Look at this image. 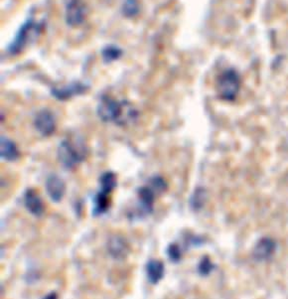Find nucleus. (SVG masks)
<instances>
[{"instance_id": "f257e3e1", "label": "nucleus", "mask_w": 288, "mask_h": 299, "mask_svg": "<svg viewBox=\"0 0 288 299\" xmlns=\"http://www.w3.org/2000/svg\"><path fill=\"white\" fill-rule=\"evenodd\" d=\"M87 150L82 141L64 139L58 146V158L66 169H73L86 159Z\"/></svg>"}, {"instance_id": "f03ea898", "label": "nucleus", "mask_w": 288, "mask_h": 299, "mask_svg": "<svg viewBox=\"0 0 288 299\" xmlns=\"http://www.w3.org/2000/svg\"><path fill=\"white\" fill-rule=\"evenodd\" d=\"M241 88V80L234 70L225 71L218 79L217 90L224 101L231 102L235 98Z\"/></svg>"}, {"instance_id": "7ed1b4c3", "label": "nucleus", "mask_w": 288, "mask_h": 299, "mask_svg": "<svg viewBox=\"0 0 288 299\" xmlns=\"http://www.w3.org/2000/svg\"><path fill=\"white\" fill-rule=\"evenodd\" d=\"M124 101L117 102L115 98L105 95L98 106V115L100 119L106 122H115L118 124L120 120Z\"/></svg>"}, {"instance_id": "20e7f679", "label": "nucleus", "mask_w": 288, "mask_h": 299, "mask_svg": "<svg viewBox=\"0 0 288 299\" xmlns=\"http://www.w3.org/2000/svg\"><path fill=\"white\" fill-rule=\"evenodd\" d=\"M34 125L40 134L43 136H50L56 129L55 117L50 111L42 110L36 115Z\"/></svg>"}, {"instance_id": "39448f33", "label": "nucleus", "mask_w": 288, "mask_h": 299, "mask_svg": "<svg viewBox=\"0 0 288 299\" xmlns=\"http://www.w3.org/2000/svg\"><path fill=\"white\" fill-rule=\"evenodd\" d=\"M108 251L115 260H123L129 253V246L126 239L115 235L108 241Z\"/></svg>"}, {"instance_id": "423d86ee", "label": "nucleus", "mask_w": 288, "mask_h": 299, "mask_svg": "<svg viewBox=\"0 0 288 299\" xmlns=\"http://www.w3.org/2000/svg\"><path fill=\"white\" fill-rule=\"evenodd\" d=\"M65 183L59 176L52 174L46 180V190L53 202H60L65 194Z\"/></svg>"}, {"instance_id": "0eeeda50", "label": "nucleus", "mask_w": 288, "mask_h": 299, "mask_svg": "<svg viewBox=\"0 0 288 299\" xmlns=\"http://www.w3.org/2000/svg\"><path fill=\"white\" fill-rule=\"evenodd\" d=\"M24 205L29 212L36 217H41L44 213V205L39 195L33 190L28 189L24 195Z\"/></svg>"}, {"instance_id": "6e6552de", "label": "nucleus", "mask_w": 288, "mask_h": 299, "mask_svg": "<svg viewBox=\"0 0 288 299\" xmlns=\"http://www.w3.org/2000/svg\"><path fill=\"white\" fill-rule=\"evenodd\" d=\"M274 251H275V242L271 239L263 238L257 243L254 251V255L258 260L263 261V260L269 259L274 253Z\"/></svg>"}, {"instance_id": "1a4fd4ad", "label": "nucleus", "mask_w": 288, "mask_h": 299, "mask_svg": "<svg viewBox=\"0 0 288 299\" xmlns=\"http://www.w3.org/2000/svg\"><path fill=\"white\" fill-rule=\"evenodd\" d=\"M146 275L152 284L158 283L164 275V265L158 260H151L146 265Z\"/></svg>"}, {"instance_id": "9d476101", "label": "nucleus", "mask_w": 288, "mask_h": 299, "mask_svg": "<svg viewBox=\"0 0 288 299\" xmlns=\"http://www.w3.org/2000/svg\"><path fill=\"white\" fill-rule=\"evenodd\" d=\"M155 195L156 193L149 186H143L138 189V198H139L140 208L144 213L149 214L153 211Z\"/></svg>"}, {"instance_id": "9b49d317", "label": "nucleus", "mask_w": 288, "mask_h": 299, "mask_svg": "<svg viewBox=\"0 0 288 299\" xmlns=\"http://www.w3.org/2000/svg\"><path fill=\"white\" fill-rule=\"evenodd\" d=\"M0 154L1 158L6 161H15L19 157V151L15 143L5 136H1Z\"/></svg>"}, {"instance_id": "f8f14e48", "label": "nucleus", "mask_w": 288, "mask_h": 299, "mask_svg": "<svg viewBox=\"0 0 288 299\" xmlns=\"http://www.w3.org/2000/svg\"><path fill=\"white\" fill-rule=\"evenodd\" d=\"M86 87L84 85L81 84H73L70 86H66L64 88L61 89H54L53 90V95L56 96L58 99L64 101V99H68L74 95L80 94L82 92L85 91Z\"/></svg>"}, {"instance_id": "ddd939ff", "label": "nucleus", "mask_w": 288, "mask_h": 299, "mask_svg": "<svg viewBox=\"0 0 288 299\" xmlns=\"http://www.w3.org/2000/svg\"><path fill=\"white\" fill-rule=\"evenodd\" d=\"M83 7L79 1H73L68 7V21L70 24L77 25L83 20Z\"/></svg>"}, {"instance_id": "4468645a", "label": "nucleus", "mask_w": 288, "mask_h": 299, "mask_svg": "<svg viewBox=\"0 0 288 299\" xmlns=\"http://www.w3.org/2000/svg\"><path fill=\"white\" fill-rule=\"evenodd\" d=\"M108 193H105L103 191H100L95 197H94V202H93V215L94 216H100L104 213H106L109 207H110V199H109Z\"/></svg>"}, {"instance_id": "2eb2a0df", "label": "nucleus", "mask_w": 288, "mask_h": 299, "mask_svg": "<svg viewBox=\"0 0 288 299\" xmlns=\"http://www.w3.org/2000/svg\"><path fill=\"white\" fill-rule=\"evenodd\" d=\"M100 183H101V191L111 194L115 190L117 184L116 175L114 172H106L101 176Z\"/></svg>"}, {"instance_id": "dca6fc26", "label": "nucleus", "mask_w": 288, "mask_h": 299, "mask_svg": "<svg viewBox=\"0 0 288 299\" xmlns=\"http://www.w3.org/2000/svg\"><path fill=\"white\" fill-rule=\"evenodd\" d=\"M206 199H207V193H206L205 189L197 188L191 198L192 208L194 210L201 209L206 202Z\"/></svg>"}, {"instance_id": "f3484780", "label": "nucleus", "mask_w": 288, "mask_h": 299, "mask_svg": "<svg viewBox=\"0 0 288 299\" xmlns=\"http://www.w3.org/2000/svg\"><path fill=\"white\" fill-rule=\"evenodd\" d=\"M150 182V185L149 187L156 193V194H160L162 193L163 191H165L167 189V184L166 182L164 181L163 178L159 177V176H156V177H153L152 179L149 181Z\"/></svg>"}, {"instance_id": "a211bd4d", "label": "nucleus", "mask_w": 288, "mask_h": 299, "mask_svg": "<svg viewBox=\"0 0 288 299\" xmlns=\"http://www.w3.org/2000/svg\"><path fill=\"white\" fill-rule=\"evenodd\" d=\"M121 52L118 48L116 47H108L105 49L103 56L104 59L107 62H112V61L116 60L120 56Z\"/></svg>"}, {"instance_id": "6ab92c4d", "label": "nucleus", "mask_w": 288, "mask_h": 299, "mask_svg": "<svg viewBox=\"0 0 288 299\" xmlns=\"http://www.w3.org/2000/svg\"><path fill=\"white\" fill-rule=\"evenodd\" d=\"M213 268H214V266L208 257H205L204 259H202L201 262L199 264V271L201 274L203 275L209 274L212 271Z\"/></svg>"}, {"instance_id": "aec40b11", "label": "nucleus", "mask_w": 288, "mask_h": 299, "mask_svg": "<svg viewBox=\"0 0 288 299\" xmlns=\"http://www.w3.org/2000/svg\"><path fill=\"white\" fill-rule=\"evenodd\" d=\"M167 254H168V258H169L172 262H174V263L178 262V261L181 259L180 247H179L177 244H175V243H172V244H170V245L168 246Z\"/></svg>"}, {"instance_id": "412c9836", "label": "nucleus", "mask_w": 288, "mask_h": 299, "mask_svg": "<svg viewBox=\"0 0 288 299\" xmlns=\"http://www.w3.org/2000/svg\"><path fill=\"white\" fill-rule=\"evenodd\" d=\"M44 299H58L57 294L55 292H52V293L48 294L47 296H45Z\"/></svg>"}]
</instances>
